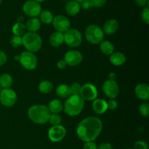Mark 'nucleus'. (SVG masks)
<instances>
[{
  "instance_id": "nucleus-21",
  "label": "nucleus",
  "mask_w": 149,
  "mask_h": 149,
  "mask_svg": "<svg viewBox=\"0 0 149 149\" xmlns=\"http://www.w3.org/2000/svg\"><path fill=\"white\" fill-rule=\"evenodd\" d=\"M47 108L50 113L58 114L63 110V104L59 99H54L49 102Z\"/></svg>"
},
{
  "instance_id": "nucleus-28",
  "label": "nucleus",
  "mask_w": 149,
  "mask_h": 149,
  "mask_svg": "<svg viewBox=\"0 0 149 149\" xmlns=\"http://www.w3.org/2000/svg\"><path fill=\"white\" fill-rule=\"evenodd\" d=\"M40 21L42 23H45V24H50L52 23L53 20V15H52V13L49 10H42L40 13Z\"/></svg>"
},
{
  "instance_id": "nucleus-9",
  "label": "nucleus",
  "mask_w": 149,
  "mask_h": 149,
  "mask_svg": "<svg viewBox=\"0 0 149 149\" xmlns=\"http://www.w3.org/2000/svg\"><path fill=\"white\" fill-rule=\"evenodd\" d=\"M98 92L95 85L87 83L81 87V90L79 92V95L84 100H95L97 99Z\"/></svg>"
},
{
  "instance_id": "nucleus-45",
  "label": "nucleus",
  "mask_w": 149,
  "mask_h": 149,
  "mask_svg": "<svg viewBox=\"0 0 149 149\" xmlns=\"http://www.w3.org/2000/svg\"><path fill=\"white\" fill-rule=\"evenodd\" d=\"M74 1H75L76 2H77L78 4H81L82 2H84L85 0H74Z\"/></svg>"
},
{
  "instance_id": "nucleus-19",
  "label": "nucleus",
  "mask_w": 149,
  "mask_h": 149,
  "mask_svg": "<svg viewBox=\"0 0 149 149\" xmlns=\"http://www.w3.org/2000/svg\"><path fill=\"white\" fill-rule=\"evenodd\" d=\"M64 42V34L61 32L55 31L49 37V43L54 47H58Z\"/></svg>"
},
{
  "instance_id": "nucleus-6",
  "label": "nucleus",
  "mask_w": 149,
  "mask_h": 149,
  "mask_svg": "<svg viewBox=\"0 0 149 149\" xmlns=\"http://www.w3.org/2000/svg\"><path fill=\"white\" fill-rule=\"evenodd\" d=\"M64 34V42L71 47H77L82 42L81 32L76 29H70Z\"/></svg>"
},
{
  "instance_id": "nucleus-14",
  "label": "nucleus",
  "mask_w": 149,
  "mask_h": 149,
  "mask_svg": "<svg viewBox=\"0 0 149 149\" xmlns=\"http://www.w3.org/2000/svg\"><path fill=\"white\" fill-rule=\"evenodd\" d=\"M64 61L68 65L77 66L82 62L83 55L77 50H70L65 54Z\"/></svg>"
},
{
  "instance_id": "nucleus-2",
  "label": "nucleus",
  "mask_w": 149,
  "mask_h": 149,
  "mask_svg": "<svg viewBox=\"0 0 149 149\" xmlns=\"http://www.w3.org/2000/svg\"><path fill=\"white\" fill-rule=\"evenodd\" d=\"M29 117L33 123L44 125L49 121L51 113L47 106L44 105H33L28 110Z\"/></svg>"
},
{
  "instance_id": "nucleus-41",
  "label": "nucleus",
  "mask_w": 149,
  "mask_h": 149,
  "mask_svg": "<svg viewBox=\"0 0 149 149\" xmlns=\"http://www.w3.org/2000/svg\"><path fill=\"white\" fill-rule=\"evenodd\" d=\"M57 66H58V68H60V69H64V68L67 66V64L64 60H61V61H58V63H57Z\"/></svg>"
},
{
  "instance_id": "nucleus-15",
  "label": "nucleus",
  "mask_w": 149,
  "mask_h": 149,
  "mask_svg": "<svg viewBox=\"0 0 149 149\" xmlns=\"http://www.w3.org/2000/svg\"><path fill=\"white\" fill-rule=\"evenodd\" d=\"M119 24L118 21L115 19H109L105 22L103 27V33L107 35H111L116 33L119 29Z\"/></svg>"
},
{
  "instance_id": "nucleus-12",
  "label": "nucleus",
  "mask_w": 149,
  "mask_h": 149,
  "mask_svg": "<svg viewBox=\"0 0 149 149\" xmlns=\"http://www.w3.org/2000/svg\"><path fill=\"white\" fill-rule=\"evenodd\" d=\"M66 130L62 125H55L48 131V138L52 142L58 143L62 141L65 136Z\"/></svg>"
},
{
  "instance_id": "nucleus-5",
  "label": "nucleus",
  "mask_w": 149,
  "mask_h": 149,
  "mask_svg": "<svg viewBox=\"0 0 149 149\" xmlns=\"http://www.w3.org/2000/svg\"><path fill=\"white\" fill-rule=\"evenodd\" d=\"M85 37L90 43L97 45L104 39V33L100 26L97 25H90L85 30Z\"/></svg>"
},
{
  "instance_id": "nucleus-42",
  "label": "nucleus",
  "mask_w": 149,
  "mask_h": 149,
  "mask_svg": "<svg viewBox=\"0 0 149 149\" xmlns=\"http://www.w3.org/2000/svg\"><path fill=\"white\" fill-rule=\"evenodd\" d=\"M135 3L139 7H144L148 4V0H135Z\"/></svg>"
},
{
  "instance_id": "nucleus-49",
  "label": "nucleus",
  "mask_w": 149,
  "mask_h": 149,
  "mask_svg": "<svg viewBox=\"0 0 149 149\" xmlns=\"http://www.w3.org/2000/svg\"><path fill=\"white\" fill-rule=\"evenodd\" d=\"M127 149H133V148H127Z\"/></svg>"
},
{
  "instance_id": "nucleus-37",
  "label": "nucleus",
  "mask_w": 149,
  "mask_h": 149,
  "mask_svg": "<svg viewBox=\"0 0 149 149\" xmlns=\"http://www.w3.org/2000/svg\"><path fill=\"white\" fill-rule=\"evenodd\" d=\"M7 61V56L5 52L2 50H0V66H2L3 65L6 63Z\"/></svg>"
},
{
  "instance_id": "nucleus-1",
  "label": "nucleus",
  "mask_w": 149,
  "mask_h": 149,
  "mask_svg": "<svg viewBox=\"0 0 149 149\" xmlns=\"http://www.w3.org/2000/svg\"><path fill=\"white\" fill-rule=\"evenodd\" d=\"M103 130L101 119L96 116H89L82 119L77 128L79 139L84 142H94Z\"/></svg>"
},
{
  "instance_id": "nucleus-13",
  "label": "nucleus",
  "mask_w": 149,
  "mask_h": 149,
  "mask_svg": "<svg viewBox=\"0 0 149 149\" xmlns=\"http://www.w3.org/2000/svg\"><path fill=\"white\" fill-rule=\"evenodd\" d=\"M102 89L106 97L111 99L116 98L119 95V87L116 81L107 80L103 83Z\"/></svg>"
},
{
  "instance_id": "nucleus-46",
  "label": "nucleus",
  "mask_w": 149,
  "mask_h": 149,
  "mask_svg": "<svg viewBox=\"0 0 149 149\" xmlns=\"http://www.w3.org/2000/svg\"><path fill=\"white\" fill-rule=\"evenodd\" d=\"M33 1H36V2L38 3H40V2H43V1H45V0H33Z\"/></svg>"
},
{
  "instance_id": "nucleus-35",
  "label": "nucleus",
  "mask_w": 149,
  "mask_h": 149,
  "mask_svg": "<svg viewBox=\"0 0 149 149\" xmlns=\"http://www.w3.org/2000/svg\"><path fill=\"white\" fill-rule=\"evenodd\" d=\"M107 0H91L92 7H101L105 5Z\"/></svg>"
},
{
  "instance_id": "nucleus-10",
  "label": "nucleus",
  "mask_w": 149,
  "mask_h": 149,
  "mask_svg": "<svg viewBox=\"0 0 149 149\" xmlns=\"http://www.w3.org/2000/svg\"><path fill=\"white\" fill-rule=\"evenodd\" d=\"M23 10L26 15L31 17H36L40 15L42 9L39 3L33 0H29L23 4Z\"/></svg>"
},
{
  "instance_id": "nucleus-34",
  "label": "nucleus",
  "mask_w": 149,
  "mask_h": 149,
  "mask_svg": "<svg viewBox=\"0 0 149 149\" xmlns=\"http://www.w3.org/2000/svg\"><path fill=\"white\" fill-rule=\"evenodd\" d=\"M134 149H148V145L145 141H137L134 145Z\"/></svg>"
},
{
  "instance_id": "nucleus-24",
  "label": "nucleus",
  "mask_w": 149,
  "mask_h": 149,
  "mask_svg": "<svg viewBox=\"0 0 149 149\" xmlns=\"http://www.w3.org/2000/svg\"><path fill=\"white\" fill-rule=\"evenodd\" d=\"M100 49L104 55H110L114 52V45L109 41H102L100 43Z\"/></svg>"
},
{
  "instance_id": "nucleus-36",
  "label": "nucleus",
  "mask_w": 149,
  "mask_h": 149,
  "mask_svg": "<svg viewBox=\"0 0 149 149\" xmlns=\"http://www.w3.org/2000/svg\"><path fill=\"white\" fill-rule=\"evenodd\" d=\"M107 106L108 109H110L111 111L115 110L118 106L117 102L115 100H113V99H111V100H109V102H107Z\"/></svg>"
},
{
  "instance_id": "nucleus-32",
  "label": "nucleus",
  "mask_w": 149,
  "mask_h": 149,
  "mask_svg": "<svg viewBox=\"0 0 149 149\" xmlns=\"http://www.w3.org/2000/svg\"><path fill=\"white\" fill-rule=\"evenodd\" d=\"M141 18L142 20L146 23V24H148L149 23V9L148 7H145L143 10L142 13H141Z\"/></svg>"
},
{
  "instance_id": "nucleus-48",
  "label": "nucleus",
  "mask_w": 149,
  "mask_h": 149,
  "mask_svg": "<svg viewBox=\"0 0 149 149\" xmlns=\"http://www.w3.org/2000/svg\"><path fill=\"white\" fill-rule=\"evenodd\" d=\"M1 1H2V0H0V4H1Z\"/></svg>"
},
{
  "instance_id": "nucleus-29",
  "label": "nucleus",
  "mask_w": 149,
  "mask_h": 149,
  "mask_svg": "<svg viewBox=\"0 0 149 149\" xmlns=\"http://www.w3.org/2000/svg\"><path fill=\"white\" fill-rule=\"evenodd\" d=\"M61 116L58 113H52L49 116V119L48 122L52 125V126H55V125H59L61 123Z\"/></svg>"
},
{
  "instance_id": "nucleus-7",
  "label": "nucleus",
  "mask_w": 149,
  "mask_h": 149,
  "mask_svg": "<svg viewBox=\"0 0 149 149\" xmlns=\"http://www.w3.org/2000/svg\"><path fill=\"white\" fill-rule=\"evenodd\" d=\"M19 62L22 66L29 71L34 70L37 67L38 60L36 55L33 52L29 51H24L20 55Z\"/></svg>"
},
{
  "instance_id": "nucleus-23",
  "label": "nucleus",
  "mask_w": 149,
  "mask_h": 149,
  "mask_svg": "<svg viewBox=\"0 0 149 149\" xmlns=\"http://www.w3.org/2000/svg\"><path fill=\"white\" fill-rule=\"evenodd\" d=\"M65 12L71 16H74L78 14L80 11V4L75 1H70L65 5Z\"/></svg>"
},
{
  "instance_id": "nucleus-44",
  "label": "nucleus",
  "mask_w": 149,
  "mask_h": 149,
  "mask_svg": "<svg viewBox=\"0 0 149 149\" xmlns=\"http://www.w3.org/2000/svg\"><path fill=\"white\" fill-rule=\"evenodd\" d=\"M23 20H24V18H23V16H19L18 18H17V22L18 23H23Z\"/></svg>"
},
{
  "instance_id": "nucleus-39",
  "label": "nucleus",
  "mask_w": 149,
  "mask_h": 149,
  "mask_svg": "<svg viewBox=\"0 0 149 149\" xmlns=\"http://www.w3.org/2000/svg\"><path fill=\"white\" fill-rule=\"evenodd\" d=\"M97 149H113V147L109 143H103L99 145Z\"/></svg>"
},
{
  "instance_id": "nucleus-8",
  "label": "nucleus",
  "mask_w": 149,
  "mask_h": 149,
  "mask_svg": "<svg viewBox=\"0 0 149 149\" xmlns=\"http://www.w3.org/2000/svg\"><path fill=\"white\" fill-rule=\"evenodd\" d=\"M17 96L12 89H3L0 93V102L6 107H12L17 102Z\"/></svg>"
},
{
  "instance_id": "nucleus-31",
  "label": "nucleus",
  "mask_w": 149,
  "mask_h": 149,
  "mask_svg": "<svg viewBox=\"0 0 149 149\" xmlns=\"http://www.w3.org/2000/svg\"><path fill=\"white\" fill-rule=\"evenodd\" d=\"M140 113L144 117H147L149 114V104L148 103H143L139 107Z\"/></svg>"
},
{
  "instance_id": "nucleus-30",
  "label": "nucleus",
  "mask_w": 149,
  "mask_h": 149,
  "mask_svg": "<svg viewBox=\"0 0 149 149\" xmlns=\"http://www.w3.org/2000/svg\"><path fill=\"white\" fill-rule=\"evenodd\" d=\"M10 44H11L13 47H19L23 45L22 36H13L10 39Z\"/></svg>"
},
{
  "instance_id": "nucleus-22",
  "label": "nucleus",
  "mask_w": 149,
  "mask_h": 149,
  "mask_svg": "<svg viewBox=\"0 0 149 149\" xmlns=\"http://www.w3.org/2000/svg\"><path fill=\"white\" fill-rule=\"evenodd\" d=\"M55 93L58 97H62V98H68L72 95L70 86L65 84L58 85L57 87L56 90H55Z\"/></svg>"
},
{
  "instance_id": "nucleus-43",
  "label": "nucleus",
  "mask_w": 149,
  "mask_h": 149,
  "mask_svg": "<svg viewBox=\"0 0 149 149\" xmlns=\"http://www.w3.org/2000/svg\"><path fill=\"white\" fill-rule=\"evenodd\" d=\"M115 79H116V74H115V73L111 72L109 74V80H113V81H115Z\"/></svg>"
},
{
  "instance_id": "nucleus-33",
  "label": "nucleus",
  "mask_w": 149,
  "mask_h": 149,
  "mask_svg": "<svg viewBox=\"0 0 149 149\" xmlns=\"http://www.w3.org/2000/svg\"><path fill=\"white\" fill-rule=\"evenodd\" d=\"M81 87L79 83L77 82H74L71 84V85L70 86V88H71V93L72 95H79L80 90H81Z\"/></svg>"
},
{
  "instance_id": "nucleus-16",
  "label": "nucleus",
  "mask_w": 149,
  "mask_h": 149,
  "mask_svg": "<svg viewBox=\"0 0 149 149\" xmlns=\"http://www.w3.org/2000/svg\"><path fill=\"white\" fill-rule=\"evenodd\" d=\"M135 93L137 97L142 100H148L149 98V87L147 84H139L135 87Z\"/></svg>"
},
{
  "instance_id": "nucleus-25",
  "label": "nucleus",
  "mask_w": 149,
  "mask_h": 149,
  "mask_svg": "<svg viewBox=\"0 0 149 149\" xmlns=\"http://www.w3.org/2000/svg\"><path fill=\"white\" fill-rule=\"evenodd\" d=\"M13 83V77L8 74H3L0 76V86L3 89L10 88Z\"/></svg>"
},
{
  "instance_id": "nucleus-26",
  "label": "nucleus",
  "mask_w": 149,
  "mask_h": 149,
  "mask_svg": "<svg viewBox=\"0 0 149 149\" xmlns=\"http://www.w3.org/2000/svg\"><path fill=\"white\" fill-rule=\"evenodd\" d=\"M38 88H39L40 93H42V94H48L53 89V84L51 81H48V80H44L39 83Z\"/></svg>"
},
{
  "instance_id": "nucleus-47",
  "label": "nucleus",
  "mask_w": 149,
  "mask_h": 149,
  "mask_svg": "<svg viewBox=\"0 0 149 149\" xmlns=\"http://www.w3.org/2000/svg\"><path fill=\"white\" fill-rule=\"evenodd\" d=\"M19 59H20V56H15V60H17V61H19Z\"/></svg>"
},
{
  "instance_id": "nucleus-17",
  "label": "nucleus",
  "mask_w": 149,
  "mask_h": 149,
  "mask_svg": "<svg viewBox=\"0 0 149 149\" xmlns=\"http://www.w3.org/2000/svg\"><path fill=\"white\" fill-rule=\"evenodd\" d=\"M93 109L97 114H103L108 110L107 102L103 99H95L93 101Z\"/></svg>"
},
{
  "instance_id": "nucleus-4",
  "label": "nucleus",
  "mask_w": 149,
  "mask_h": 149,
  "mask_svg": "<svg viewBox=\"0 0 149 149\" xmlns=\"http://www.w3.org/2000/svg\"><path fill=\"white\" fill-rule=\"evenodd\" d=\"M23 45L31 52H38L42 46V39L41 36L35 32H28L22 36Z\"/></svg>"
},
{
  "instance_id": "nucleus-3",
  "label": "nucleus",
  "mask_w": 149,
  "mask_h": 149,
  "mask_svg": "<svg viewBox=\"0 0 149 149\" xmlns=\"http://www.w3.org/2000/svg\"><path fill=\"white\" fill-rule=\"evenodd\" d=\"M84 107V100L79 95H71L67 98L63 104V110L70 116H75L79 114Z\"/></svg>"
},
{
  "instance_id": "nucleus-40",
  "label": "nucleus",
  "mask_w": 149,
  "mask_h": 149,
  "mask_svg": "<svg viewBox=\"0 0 149 149\" xmlns=\"http://www.w3.org/2000/svg\"><path fill=\"white\" fill-rule=\"evenodd\" d=\"M81 7H82V8L84 9V10H87V9L91 8V0H85L84 2L81 3Z\"/></svg>"
},
{
  "instance_id": "nucleus-18",
  "label": "nucleus",
  "mask_w": 149,
  "mask_h": 149,
  "mask_svg": "<svg viewBox=\"0 0 149 149\" xmlns=\"http://www.w3.org/2000/svg\"><path fill=\"white\" fill-rule=\"evenodd\" d=\"M110 62L112 65L116 66H120L122 65L126 62V56L125 54L121 52H113L111 55H110Z\"/></svg>"
},
{
  "instance_id": "nucleus-11",
  "label": "nucleus",
  "mask_w": 149,
  "mask_h": 149,
  "mask_svg": "<svg viewBox=\"0 0 149 149\" xmlns=\"http://www.w3.org/2000/svg\"><path fill=\"white\" fill-rule=\"evenodd\" d=\"M52 26L58 32L64 33L71 28V22L69 19L62 15H58L53 17Z\"/></svg>"
},
{
  "instance_id": "nucleus-20",
  "label": "nucleus",
  "mask_w": 149,
  "mask_h": 149,
  "mask_svg": "<svg viewBox=\"0 0 149 149\" xmlns=\"http://www.w3.org/2000/svg\"><path fill=\"white\" fill-rule=\"evenodd\" d=\"M26 29L29 32H35L36 33L41 27V21L37 17H30L26 23Z\"/></svg>"
},
{
  "instance_id": "nucleus-38",
  "label": "nucleus",
  "mask_w": 149,
  "mask_h": 149,
  "mask_svg": "<svg viewBox=\"0 0 149 149\" xmlns=\"http://www.w3.org/2000/svg\"><path fill=\"white\" fill-rule=\"evenodd\" d=\"M83 149H97V145L95 142H87L84 143Z\"/></svg>"
},
{
  "instance_id": "nucleus-27",
  "label": "nucleus",
  "mask_w": 149,
  "mask_h": 149,
  "mask_svg": "<svg viewBox=\"0 0 149 149\" xmlns=\"http://www.w3.org/2000/svg\"><path fill=\"white\" fill-rule=\"evenodd\" d=\"M26 26L24 23H16L14 24L12 29V32L14 34V36H23L25 34L26 32Z\"/></svg>"
}]
</instances>
